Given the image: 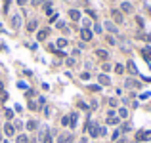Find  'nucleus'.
Listing matches in <instances>:
<instances>
[{"label": "nucleus", "instance_id": "obj_27", "mask_svg": "<svg viewBox=\"0 0 151 143\" xmlns=\"http://www.w3.org/2000/svg\"><path fill=\"white\" fill-rule=\"evenodd\" d=\"M61 124L63 126H69V117H63L61 118Z\"/></svg>", "mask_w": 151, "mask_h": 143}, {"label": "nucleus", "instance_id": "obj_16", "mask_svg": "<svg viewBox=\"0 0 151 143\" xmlns=\"http://www.w3.org/2000/svg\"><path fill=\"white\" fill-rule=\"evenodd\" d=\"M126 67H128V71H130L132 75H136V73H138V69H136V65H134V61H128V63H126Z\"/></svg>", "mask_w": 151, "mask_h": 143}, {"label": "nucleus", "instance_id": "obj_9", "mask_svg": "<svg viewBox=\"0 0 151 143\" xmlns=\"http://www.w3.org/2000/svg\"><path fill=\"white\" fill-rule=\"evenodd\" d=\"M142 56H144V59H145V61H151V48H149V46L142 50Z\"/></svg>", "mask_w": 151, "mask_h": 143}, {"label": "nucleus", "instance_id": "obj_32", "mask_svg": "<svg viewBox=\"0 0 151 143\" xmlns=\"http://www.w3.org/2000/svg\"><path fill=\"white\" fill-rule=\"evenodd\" d=\"M17 86H19V88H21V90H27V84H25V82H19Z\"/></svg>", "mask_w": 151, "mask_h": 143}, {"label": "nucleus", "instance_id": "obj_1", "mask_svg": "<svg viewBox=\"0 0 151 143\" xmlns=\"http://www.w3.org/2000/svg\"><path fill=\"white\" fill-rule=\"evenodd\" d=\"M88 132H90L92 137H98V136H103V134H105V128L96 126V124H88Z\"/></svg>", "mask_w": 151, "mask_h": 143}, {"label": "nucleus", "instance_id": "obj_13", "mask_svg": "<svg viewBox=\"0 0 151 143\" xmlns=\"http://www.w3.org/2000/svg\"><path fill=\"white\" fill-rule=\"evenodd\" d=\"M40 137H42V143H52V134H50V132H48V134H46V132H42V134H40Z\"/></svg>", "mask_w": 151, "mask_h": 143}, {"label": "nucleus", "instance_id": "obj_18", "mask_svg": "<svg viewBox=\"0 0 151 143\" xmlns=\"http://www.w3.org/2000/svg\"><path fill=\"white\" fill-rule=\"evenodd\" d=\"M69 126H71V128H75V126H76V113H73V115L69 117Z\"/></svg>", "mask_w": 151, "mask_h": 143}, {"label": "nucleus", "instance_id": "obj_5", "mask_svg": "<svg viewBox=\"0 0 151 143\" xmlns=\"http://www.w3.org/2000/svg\"><path fill=\"white\" fill-rule=\"evenodd\" d=\"M57 141L59 143H73V136H71V134H61Z\"/></svg>", "mask_w": 151, "mask_h": 143}, {"label": "nucleus", "instance_id": "obj_28", "mask_svg": "<svg viewBox=\"0 0 151 143\" xmlns=\"http://www.w3.org/2000/svg\"><path fill=\"white\" fill-rule=\"evenodd\" d=\"M8 8H10V0H4V10H2V12L6 13V12H8Z\"/></svg>", "mask_w": 151, "mask_h": 143}, {"label": "nucleus", "instance_id": "obj_17", "mask_svg": "<svg viewBox=\"0 0 151 143\" xmlns=\"http://www.w3.org/2000/svg\"><path fill=\"white\" fill-rule=\"evenodd\" d=\"M37 128H38L37 120H29V122H27V130H37Z\"/></svg>", "mask_w": 151, "mask_h": 143}, {"label": "nucleus", "instance_id": "obj_6", "mask_svg": "<svg viewBox=\"0 0 151 143\" xmlns=\"http://www.w3.org/2000/svg\"><path fill=\"white\" fill-rule=\"evenodd\" d=\"M37 27H38L37 19H31V21L27 23V31H29V32H33V31H37Z\"/></svg>", "mask_w": 151, "mask_h": 143}, {"label": "nucleus", "instance_id": "obj_24", "mask_svg": "<svg viewBox=\"0 0 151 143\" xmlns=\"http://www.w3.org/2000/svg\"><path fill=\"white\" fill-rule=\"evenodd\" d=\"M115 73H117V75H122V73H124V67H122V65H117V67H115Z\"/></svg>", "mask_w": 151, "mask_h": 143}, {"label": "nucleus", "instance_id": "obj_21", "mask_svg": "<svg viewBox=\"0 0 151 143\" xmlns=\"http://www.w3.org/2000/svg\"><path fill=\"white\" fill-rule=\"evenodd\" d=\"M126 86H128V88H138L140 82H136V80H132V78H130V80H126Z\"/></svg>", "mask_w": 151, "mask_h": 143}, {"label": "nucleus", "instance_id": "obj_33", "mask_svg": "<svg viewBox=\"0 0 151 143\" xmlns=\"http://www.w3.org/2000/svg\"><path fill=\"white\" fill-rule=\"evenodd\" d=\"M17 4H19V6H23V4H27V0H17Z\"/></svg>", "mask_w": 151, "mask_h": 143}, {"label": "nucleus", "instance_id": "obj_14", "mask_svg": "<svg viewBox=\"0 0 151 143\" xmlns=\"http://www.w3.org/2000/svg\"><path fill=\"white\" fill-rule=\"evenodd\" d=\"M113 19L117 23H122V13H120L119 10H113Z\"/></svg>", "mask_w": 151, "mask_h": 143}, {"label": "nucleus", "instance_id": "obj_36", "mask_svg": "<svg viewBox=\"0 0 151 143\" xmlns=\"http://www.w3.org/2000/svg\"><path fill=\"white\" fill-rule=\"evenodd\" d=\"M4 143H8V141H4Z\"/></svg>", "mask_w": 151, "mask_h": 143}, {"label": "nucleus", "instance_id": "obj_20", "mask_svg": "<svg viewBox=\"0 0 151 143\" xmlns=\"http://www.w3.org/2000/svg\"><path fill=\"white\" fill-rule=\"evenodd\" d=\"M105 29H107V31H111V32H117V27H115L111 21H107V23H105Z\"/></svg>", "mask_w": 151, "mask_h": 143}, {"label": "nucleus", "instance_id": "obj_11", "mask_svg": "<svg viewBox=\"0 0 151 143\" xmlns=\"http://www.w3.org/2000/svg\"><path fill=\"white\" fill-rule=\"evenodd\" d=\"M50 34V31L48 29H42V31H38V34H37V38L38 40H46V36Z\"/></svg>", "mask_w": 151, "mask_h": 143}, {"label": "nucleus", "instance_id": "obj_2", "mask_svg": "<svg viewBox=\"0 0 151 143\" xmlns=\"http://www.w3.org/2000/svg\"><path fill=\"white\" fill-rule=\"evenodd\" d=\"M147 139H151V132L142 130V132H138V134H136V141H147Z\"/></svg>", "mask_w": 151, "mask_h": 143}, {"label": "nucleus", "instance_id": "obj_8", "mask_svg": "<svg viewBox=\"0 0 151 143\" xmlns=\"http://www.w3.org/2000/svg\"><path fill=\"white\" fill-rule=\"evenodd\" d=\"M69 17L73 19V21H78V19H80V12H78V10H69Z\"/></svg>", "mask_w": 151, "mask_h": 143}, {"label": "nucleus", "instance_id": "obj_7", "mask_svg": "<svg viewBox=\"0 0 151 143\" xmlns=\"http://www.w3.org/2000/svg\"><path fill=\"white\" fill-rule=\"evenodd\" d=\"M98 80H100L101 86H109V84H111V80H109V76H107V75H100V78H98Z\"/></svg>", "mask_w": 151, "mask_h": 143}, {"label": "nucleus", "instance_id": "obj_3", "mask_svg": "<svg viewBox=\"0 0 151 143\" xmlns=\"http://www.w3.org/2000/svg\"><path fill=\"white\" fill-rule=\"evenodd\" d=\"M80 38L84 40V42H90V40H92V31L82 27V29H80Z\"/></svg>", "mask_w": 151, "mask_h": 143}, {"label": "nucleus", "instance_id": "obj_26", "mask_svg": "<svg viewBox=\"0 0 151 143\" xmlns=\"http://www.w3.org/2000/svg\"><path fill=\"white\" fill-rule=\"evenodd\" d=\"M29 109H31V111H37V109H38V103L31 101V103H29Z\"/></svg>", "mask_w": 151, "mask_h": 143}, {"label": "nucleus", "instance_id": "obj_29", "mask_svg": "<svg viewBox=\"0 0 151 143\" xmlns=\"http://www.w3.org/2000/svg\"><path fill=\"white\" fill-rule=\"evenodd\" d=\"M13 128H15V130H21V128H23V124H21V122H19V120H17V122L13 124Z\"/></svg>", "mask_w": 151, "mask_h": 143}, {"label": "nucleus", "instance_id": "obj_22", "mask_svg": "<svg viewBox=\"0 0 151 143\" xmlns=\"http://www.w3.org/2000/svg\"><path fill=\"white\" fill-rule=\"evenodd\" d=\"M17 143H29V137L21 134V136H17Z\"/></svg>", "mask_w": 151, "mask_h": 143}, {"label": "nucleus", "instance_id": "obj_31", "mask_svg": "<svg viewBox=\"0 0 151 143\" xmlns=\"http://www.w3.org/2000/svg\"><path fill=\"white\" fill-rule=\"evenodd\" d=\"M90 90H92V92H100L101 86H90Z\"/></svg>", "mask_w": 151, "mask_h": 143}, {"label": "nucleus", "instance_id": "obj_12", "mask_svg": "<svg viewBox=\"0 0 151 143\" xmlns=\"http://www.w3.org/2000/svg\"><path fill=\"white\" fill-rule=\"evenodd\" d=\"M12 25L15 27V29L21 27V15H13V17H12Z\"/></svg>", "mask_w": 151, "mask_h": 143}, {"label": "nucleus", "instance_id": "obj_35", "mask_svg": "<svg viewBox=\"0 0 151 143\" xmlns=\"http://www.w3.org/2000/svg\"><path fill=\"white\" fill-rule=\"evenodd\" d=\"M0 90H2V82H0Z\"/></svg>", "mask_w": 151, "mask_h": 143}, {"label": "nucleus", "instance_id": "obj_4", "mask_svg": "<svg viewBox=\"0 0 151 143\" xmlns=\"http://www.w3.org/2000/svg\"><path fill=\"white\" fill-rule=\"evenodd\" d=\"M4 134H6V136H13V134H15V128H13V124L6 122V124H4Z\"/></svg>", "mask_w": 151, "mask_h": 143}, {"label": "nucleus", "instance_id": "obj_10", "mask_svg": "<svg viewBox=\"0 0 151 143\" xmlns=\"http://www.w3.org/2000/svg\"><path fill=\"white\" fill-rule=\"evenodd\" d=\"M120 10L124 13H130L132 12V4H130V2H122V4H120Z\"/></svg>", "mask_w": 151, "mask_h": 143}, {"label": "nucleus", "instance_id": "obj_25", "mask_svg": "<svg viewBox=\"0 0 151 143\" xmlns=\"http://www.w3.org/2000/svg\"><path fill=\"white\" fill-rule=\"evenodd\" d=\"M6 118H8V120H12V118H13V111H12V109H6Z\"/></svg>", "mask_w": 151, "mask_h": 143}, {"label": "nucleus", "instance_id": "obj_30", "mask_svg": "<svg viewBox=\"0 0 151 143\" xmlns=\"http://www.w3.org/2000/svg\"><path fill=\"white\" fill-rule=\"evenodd\" d=\"M149 95H151L149 92H144V93H142V95H140V97H142V99H147V97H149Z\"/></svg>", "mask_w": 151, "mask_h": 143}, {"label": "nucleus", "instance_id": "obj_34", "mask_svg": "<svg viewBox=\"0 0 151 143\" xmlns=\"http://www.w3.org/2000/svg\"><path fill=\"white\" fill-rule=\"evenodd\" d=\"M117 143H126V141H124V139H119V141H117Z\"/></svg>", "mask_w": 151, "mask_h": 143}, {"label": "nucleus", "instance_id": "obj_15", "mask_svg": "<svg viewBox=\"0 0 151 143\" xmlns=\"http://www.w3.org/2000/svg\"><path fill=\"white\" fill-rule=\"evenodd\" d=\"M96 56L100 57V59H107V57H109V54H107L105 50H96Z\"/></svg>", "mask_w": 151, "mask_h": 143}, {"label": "nucleus", "instance_id": "obj_19", "mask_svg": "<svg viewBox=\"0 0 151 143\" xmlns=\"http://www.w3.org/2000/svg\"><path fill=\"white\" fill-rule=\"evenodd\" d=\"M126 117H128V109L120 107V109H119V118H126Z\"/></svg>", "mask_w": 151, "mask_h": 143}, {"label": "nucleus", "instance_id": "obj_23", "mask_svg": "<svg viewBox=\"0 0 151 143\" xmlns=\"http://www.w3.org/2000/svg\"><path fill=\"white\" fill-rule=\"evenodd\" d=\"M65 46H67V40H65V38H59V40H57V48H65Z\"/></svg>", "mask_w": 151, "mask_h": 143}]
</instances>
